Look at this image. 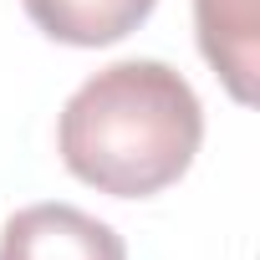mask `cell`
Instances as JSON below:
<instances>
[{
	"label": "cell",
	"instance_id": "cell-1",
	"mask_svg": "<svg viewBox=\"0 0 260 260\" xmlns=\"http://www.w3.org/2000/svg\"><path fill=\"white\" fill-rule=\"evenodd\" d=\"M204 143V107L169 61H112L87 77L56 122L61 164L112 194L148 199L179 184Z\"/></svg>",
	"mask_w": 260,
	"mask_h": 260
},
{
	"label": "cell",
	"instance_id": "cell-2",
	"mask_svg": "<svg viewBox=\"0 0 260 260\" xmlns=\"http://www.w3.org/2000/svg\"><path fill=\"white\" fill-rule=\"evenodd\" d=\"M0 260H127V245L77 204H26L0 230Z\"/></svg>",
	"mask_w": 260,
	"mask_h": 260
},
{
	"label": "cell",
	"instance_id": "cell-3",
	"mask_svg": "<svg viewBox=\"0 0 260 260\" xmlns=\"http://www.w3.org/2000/svg\"><path fill=\"white\" fill-rule=\"evenodd\" d=\"M199 51L235 102H255L260 67V0H194Z\"/></svg>",
	"mask_w": 260,
	"mask_h": 260
},
{
	"label": "cell",
	"instance_id": "cell-4",
	"mask_svg": "<svg viewBox=\"0 0 260 260\" xmlns=\"http://www.w3.org/2000/svg\"><path fill=\"white\" fill-rule=\"evenodd\" d=\"M26 16L67 46H112L138 31L158 0H21Z\"/></svg>",
	"mask_w": 260,
	"mask_h": 260
}]
</instances>
